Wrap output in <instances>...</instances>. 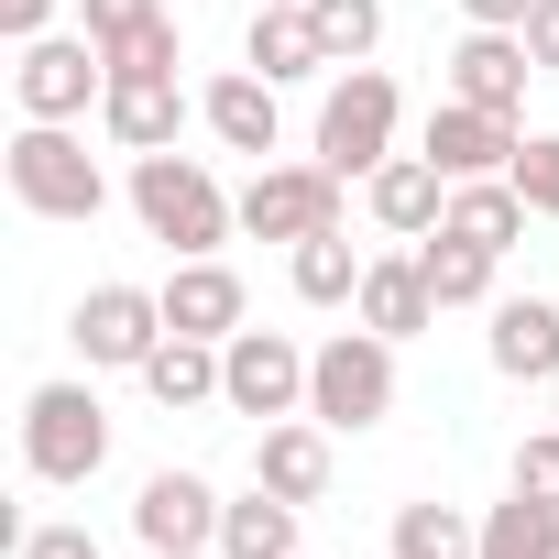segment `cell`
Listing matches in <instances>:
<instances>
[{"instance_id":"cb8c5ba5","label":"cell","mask_w":559,"mask_h":559,"mask_svg":"<svg viewBox=\"0 0 559 559\" xmlns=\"http://www.w3.org/2000/svg\"><path fill=\"white\" fill-rule=\"evenodd\" d=\"M526 198H515V176H472V187H450V219L439 230H461V241H483V252H515L526 241Z\"/></svg>"},{"instance_id":"8992f818","label":"cell","mask_w":559,"mask_h":559,"mask_svg":"<svg viewBox=\"0 0 559 559\" xmlns=\"http://www.w3.org/2000/svg\"><path fill=\"white\" fill-rule=\"evenodd\" d=\"M99 88H110L99 34H34V45H12V99H23V121H88Z\"/></svg>"},{"instance_id":"44dd1931","label":"cell","mask_w":559,"mask_h":559,"mask_svg":"<svg viewBox=\"0 0 559 559\" xmlns=\"http://www.w3.org/2000/svg\"><path fill=\"white\" fill-rule=\"evenodd\" d=\"M241 67H252V78H274V88H297V78H341L308 12H252V45H241Z\"/></svg>"},{"instance_id":"f1b7e54d","label":"cell","mask_w":559,"mask_h":559,"mask_svg":"<svg viewBox=\"0 0 559 559\" xmlns=\"http://www.w3.org/2000/svg\"><path fill=\"white\" fill-rule=\"evenodd\" d=\"M110 56V78H176V56H187V34H176V12L165 23H143V34H121V45H99Z\"/></svg>"},{"instance_id":"4316f807","label":"cell","mask_w":559,"mask_h":559,"mask_svg":"<svg viewBox=\"0 0 559 559\" xmlns=\"http://www.w3.org/2000/svg\"><path fill=\"white\" fill-rule=\"evenodd\" d=\"M483 548V515H461V504H395V526H384V559H472Z\"/></svg>"},{"instance_id":"52a82bcc","label":"cell","mask_w":559,"mask_h":559,"mask_svg":"<svg viewBox=\"0 0 559 559\" xmlns=\"http://www.w3.org/2000/svg\"><path fill=\"white\" fill-rule=\"evenodd\" d=\"M219 406L274 428V417H308V352L286 330H230L219 341Z\"/></svg>"},{"instance_id":"5b68a950","label":"cell","mask_w":559,"mask_h":559,"mask_svg":"<svg viewBox=\"0 0 559 559\" xmlns=\"http://www.w3.org/2000/svg\"><path fill=\"white\" fill-rule=\"evenodd\" d=\"M395 121H406L395 78H384V67H341L330 99H319V165H330V176H373V165L395 154Z\"/></svg>"},{"instance_id":"f546056e","label":"cell","mask_w":559,"mask_h":559,"mask_svg":"<svg viewBox=\"0 0 559 559\" xmlns=\"http://www.w3.org/2000/svg\"><path fill=\"white\" fill-rule=\"evenodd\" d=\"M504 176H515V198H526V209H537V219H559V132H526V143H515V165H504Z\"/></svg>"},{"instance_id":"74e56055","label":"cell","mask_w":559,"mask_h":559,"mask_svg":"<svg viewBox=\"0 0 559 559\" xmlns=\"http://www.w3.org/2000/svg\"><path fill=\"white\" fill-rule=\"evenodd\" d=\"M252 12H308V0H252Z\"/></svg>"},{"instance_id":"8fae6325","label":"cell","mask_w":559,"mask_h":559,"mask_svg":"<svg viewBox=\"0 0 559 559\" xmlns=\"http://www.w3.org/2000/svg\"><path fill=\"white\" fill-rule=\"evenodd\" d=\"M219 483L209 472H143L132 493V548H219Z\"/></svg>"},{"instance_id":"d590c367","label":"cell","mask_w":559,"mask_h":559,"mask_svg":"<svg viewBox=\"0 0 559 559\" xmlns=\"http://www.w3.org/2000/svg\"><path fill=\"white\" fill-rule=\"evenodd\" d=\"M526 56H537V78L559 67V0H537V12H526Z\"/></svg>"},{"instance_id":"ac0fdd59","label":"cell","mask_w":559,"mask_h":559,"mask_svg":"<svg viewBox=\"0 0 559 559\" xmlns=\"http://www.w3.org/2000/svg\"><path fill=\"white\" fill-rule=\"evenodd\" d=\"M362 209H373V230H395V241H428V230L450 219V176H439L428 154H384V165L362 176Z\"/></svg>"},{"instance_id":"ffe728a7","label":"cell","mask_w":559,"mask_h":559,"mask_svg":"<svg viewBox=\"0 0 559 559\" xmlns=\"http://www.w3.org/2000/svg\"><path fill=\"white\" fill-rule=\"evenodd\" d=\"M143 395H154L165 417H198V406H219V341H187V330H165V341H154V362H143Z\"/></svg>"},{"instance_id":"30bf717a","label":"cell","mask_w":559,"mask_h":559,"mask_svg":"<svg viewBox=\"0 0 559 559\" xmlns=\"http://www.w3.org/2000/svg\"><path fill=\"white\" fill-rule=\"evenodd\" d=\"M515 143H526V121H504V110H472V99H439V110H428V132H417V154H428L450 187H472V176H504V165H515Z\"/></svg>"},{"instance_id":"d6986e66","label":"cell","mask_w":559,"mask_h":559,"mask_svg":"<svg viewBox=\"0 0 559 559\" xmlns=\"http://www.w3.org/2000/svg\"><path fill=\"white\" fill-rule=\"evenodd\" d=\"M252 483L286 493V504H319V493H330V428H319V417H274V428H252Z\"/></svg>"},{"instance_id":"e575fe53","label":"cell","mask_w":559,"mask_h":559,"mask_svg":"<svg viewBox=\"0 0 559 559\" xmlns=\"http://www.w3.org/2000/svg\"><path fill=\"white\" fill-rule=\"evenodd\" d=\"M526 12L537 0H461V23H483V34H526Z\"/></svg>"},{"instance_id":"1f68e13d","label":"cell","mask_w":559,"mask_h":559,"mask_svg":"<svg viewBox=\"0 0 559 559\" xmlns=\"http://www.w3.org/2000/svg\"><path fill=\"white\" fill-rule=\"evenodd\" d=\"M12 559H110V548H99L88 526H23V537H12Z\"/></svg>"},{"instance_id":"f35d334b","label":"cell","mask_w":559,"mask_h":559,"mask_svg":"<svg viewBox=\"0 0 559 559\" xmlns=\"http://www.w3.org/2000/svg\"><path fill=\"white\" fill-rule=\"evenodd\" d=\"M548 417H559V384H548Z\"/></svg>"},{"instance_id":"ba28073f","label":"cell","mask_w":559,"mask_h":559,"mask_svg":"<svg viewBox=\"0 0 559 559\" xmlns=\"http://www.w3.org/2000/svg\"><path fill=\"white\" fill-rule=\"evenodd\" d=\"M341 187H352V176H330L319 154H308V165H252V187H241V230L297 252V241L341 230Z\"/></svg>"},{"instance_id":"7402d4cb","label":"cell","mask_w":559,"mask_h":559,"mask_svg":"<svg viewBox=\"0 0 559 559\" xmlns=\"http://www.w3.org/2000/svg\"><path fill=\"white\" fill-rule=\"evenodd\" d=\"M297 515H308V504L263 493V483L230 493V504H219V559H308V548H297Z\"/></svg>"},{"instance_id":"d6a6232c","label":"cell","mask_w":559,"mask_h":559,"mask_svg":"<svg viewBox=\"0 0 559 559\" xmlns=\"http://www.w3.org/2000/svg\"><path fill=\"white\" fill-rule=\"evenodd\" d=\"M515 483H537V493H559V428H537V439L515 450Z\"/></svg>"},{"instance_id":"3957f363","label":"cell","mask_w":559,"mask_h":559,"mask_svg":"<svg viewBox=\"0 0 559 559\" xmlns=\"http://www.w3.org/2000/svg\"><path fill=\"white\" fill-rule=\"evenodd\" d=\"M0 176H12V198H23L34 219H99V209H110V176H99V154L78 143V121H23L12 154H0Z\"/></svg>"},{"instance_id":"9a60e30c","label":"cell","mask_w":559,"mask_h":559,"mask_svg":"<svg viewBox=\"0 0 559 559\" xmlns=\"http://www.w3.org/2000/svg\"><path fill=\"white\" fill-rule=\"evenodd\" d=\"M483 362L504 384H559V297H493L483 308Z\"/></svg>"},{"instance_id":"2e32d148","label":"cell","mask_w":559,"mask_h":559,"mask_svg":"<svg viewBox=\"0 0 559 559\" xmlns=\"http://www.w3.org/2000/svg\"><path fill=\"white\" fill-rule=\"evenodd\" d=\"M165 330H187V341H230V330H252V297H241V274H230L219 252H187V263L165 274Z\"/></svg>"},{"instance_id":"484cf974","label":"cell","mask_w":559,"mask_h":559,"mask_svg":"<svg viewBox=\"0 0 559 559\" xmlns=\"http://www.w3.org/2000/svg\"><path fill=\"white\" fill-rule=\"evenodd\" d=\"M417 263H428V297H439V308H493V263H504V252H483V241H461V230H428Z\"/></svg>"},{"instance_id":"9c48e42d","label":"cell","mask_w":559,"mask_h":559,"mask_svg":"<svg viewBox=\"0 0 559 559\" xmlns=\"http://www.w3.org/2000/svg\"><path fill=\"white\" fill-rule=\"evenodd\" d=\"M67 341H78L88 373H143L154 341H165V286H88L78 319H67Z\"/></svg>"},{"instance_id":"7c38bea8","label":"cell","mask_w":559,"mask_h":559,"mask_svg":"<svg viewBox=\"0 0 559 559\" xmlns=\"http://www.w3.org/2000/svg\"><path fill=\"white\" fill-rule=\"evenodd\" d=\"M198 132H209L219 154H252V165H274V143H286L274 78H252V67H219V78L198 88Z\"/></svg>"},{"instance_id":"277c9868","label":"cell","mask_w":559,"mask_h":559,"mask_svg":"<svg viewBox=\"0 0 559 559\" xmlns=\"http://www.w3.org/2000/svg\"><path fill=\"white\" fill-rule=\"evenodd\" d=\"M110 461V406L99 384H34L23 395V472L34 483H88Z\"/></svg>"},{"instance_id":"603a6c76","label":"cell","mask_w":559,"mask_h":559,"mask_svg":"<svg viewBox=\"0 0 559 559\" xmlns=\"http://www.w3.org/2000/svg\"><path fill=\"white\" fill-rule=\"evenodd\" d=\"M472 559H559V493L515 483L504 504H483V548Z\"/></svg>"},{"instance_id":"7a4b0ae2","label":"cell","mask_w":559,"mask_h":559,"mask_svg":"<svg viewBox=\"0 0 559 559\" xmlns=\"http://www.w3.org/2000/svg\"><path fill=\"white\" fill-rule=\"evenodd\" d=\"M308 417H319L330 439L384 428V417H395V341H384V330H330V341L308 352Z\"/></svg>"},{"instance_id":"6da1fadb","label":"cell","mask_w":559,"mask_h":559,"mask_svg":"<svg viewBox=\"0 0 559 559\" xmlns=\"http://www.w3.org/2000/svg\"><path fill=\"white\" fill-rule=\"evenodd\" d=\"M132 219H143V241H165L187 263V252H219L241 230V198L198 154H132Z\"/></svg>"},{"instance_id":"836d02e7","label":"cell","mask_w":559,"mask_h":559,"mask_svg":"<svg viewBox=\"0 0 559 559\" xmlns=\"http://www.w3.org/2000/svg\"><path fill=\"white\" fill-rule=\"evenodd\" d=\"M0 34H12V45H34V34H56V0H0Z\"/></svg>"},{"instance_id":"4fadbf2b","label":"cell","mask_w":559,"mask_h":559,"mask_svg":"<svg viewBox=\"0 0 559 559\" xmlns=\"http://www.w3.org/2000/svg\"><path fill=\"white\" fill-rule=\"evenodd\" d=\"M526 78H537L526 34H483V23H461V45H450V99H472V110H504V121H526Z\"/></svg>"},{"instance_id":"d4e9b609","label":"cell","mask_w":559,"mask_h":559,"mask_svg":"<svg viewBox=\"0 0 559 559\" xmlns=\"http://www.w3.org/2000/svg\"><path fill=\"white\" fill-rule=\"evenodd\" d=\"M362 263H373V252H352V230H319V241L286 252V286H297L308 308H352V297H362Z\"/></svg>"},{"instance_id":"83f0119b","label":"cell","mask_w":559,"mask_h":559,"mask_svg":"<svg viewBox=\"0 0 559 559\" xmlns=\"http://www.w3.org/2000/svg\"><path fill=\"white\" fill-rule=\"evenodd\" d=\"M308 23H319L330 67H373V45H384V0H308Z\"/></svg>"},{"instance_id":"5bb4252c","label":"cell","mask_w":559,"mask_h":559,"mask_svg":"<svg viewBox=\"0 0 559 559\" xmlns=\"http://www.w3.org/2000/svg\"><path fill=\"white\" fill-rule=\"evenodd\" d=\"M187 121H198V99H187L176 78H110V88H99V132H110L121 154H176Z\"/></svg>"},{"instance_id":"4dcf8cb0","label":"cell","mask_w":559,"mask_h":559,"mask_svg":"<svg viewBox=\"0 0 559 559\" xmlns=\"http://www.w3.org/2000/svg\"><path fill=\"white\" fill-rule=\"evenodd\" d=\"M143 23H165V0H78V34H99V45H121Z\"/></svg>"},{"instance_id":"8d00e7d4","label":"cell","mask_w":559,"mask_h":559,"mask_svg":"<svg viewBox=\"0 0 559 559\" xmlns=\"http://www.w3.org/2000/svg\"><path fill=\"white\" fill-rule=\"evenodd\" d=\"M132 559H219V548H132Z\"/></svg>"},{"instance_id":"e0dca14e","label":"cell","mask_w":559,"mask_h":559,"mask_svg":"<svg viewBox=\"0 0 559 559\" xmlns=\"http://www.w3.org/2000/svg\"><path fill=\"white\" fill-rule=\"evenodd\" d=\"M352 319H362V330H384L395 352H406L417 330H439V297H428V263H417V241L362 263V297H352Z\"/></svg>"}]
</instances>
